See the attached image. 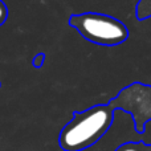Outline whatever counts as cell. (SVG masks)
Instances as JSON below:
<instances>
[{
	"mask_svg": "<svg viewBox=\"0 0 151 151\" xmlns=\"http://www.w3.org/2000/svg\"><path fill=\"white\" fill-rule=\"evenodd\" d=\"M114 110L111 104H107L76 113L73 119L61 131L60 146L66 151H81L93 146L110 129Z\"/></svg>",
	"mask_w": 151,
	"mask_h": 151,
	"instance_id": "obj_1",
	"label": "cell"
},
{
	"mask_svg": "<svg viewBox=\"0 0 151 151\" xmlns=\"http://www.w3.org/2000/svg\"><path fill=\"white\" fill-rule=\"evenodd\" d=\"M78 33L88 41L105 47H115L125 42L129 37V29L122 21L102 13H81L69 20Z\"/></svg>",
	"mask_w": 151,
	"mask_h": 151,
	"instance_id": "obj_2",
	"label": "cell"
},
{
	"mask_svg": "<svg viewBox=\"0 0 151 151\" xmlns=\"http://www.w3.org/2000/svg\"><path fill=\"white\" fill-rule=\"evenodd\" d=\"M114 109H121L133 115L137 133H143L146 123L151 119V86L134 82L123 88L114 99L109 102Z\"/></svg>",
	"mask_w": 151,
	"mask_h": 151,
	"instance_id": "obj_3",
	"label": "cell"
},
{
	"mask_svg": "<svg viewBox=\"0 0 151 151\" xmlns=\"http://www.w3.org/2000/svg\"><path fill=\"white\" fill-rule=\"evenodd\" d=\"M135 16L139 21L151 17V0H138L135 7Z\"/></svg>",
	"mask_w": 151,
	"mask_h": 151,
	"instance_id": "obj_4",
	"label": "cell"
},
{
	"mask_svg": "<svg viewBox=\"0 0 151 151\" xmlns=\"http://www.w3.org/2000/svg\"><path fill=\"white\" fill-rule=\"evenodd\" d=\"M115 151H151V145L143 142H127L121 145Z\"/></svg>",
	"mask_w": 151,
	"mask_h": 151,
	"instance_id": "obj_5",
	"label": "cell"
},
{
	"mask_svg": "<svg viewBox=\"0 0 151 151\" xmlns=\"http://www.w3.org/2000/svg\"><path fill=\"white\" fill-rule=\"evenodd\" d=\"M5 19H7V8H5L4 3L0 0V25L5 21Z\"/></svg>",
	"mask_w": 151,
	"mask_h": 151,
	"instance_id": "obj_6",
	"label": "cell"
}]
</instances>
